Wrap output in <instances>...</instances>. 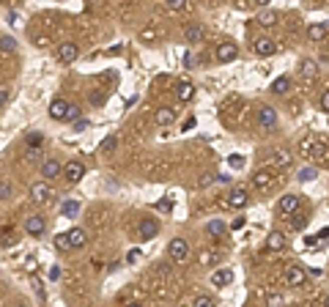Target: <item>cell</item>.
I'll list each match as a JSON object with an SVG mask.
<instances>
[{
  "label": "cell",
  "instance_id": "cell-15",
  "mask_svg": "<svg viewBox=\"0 0 329 307\" xmlns=\"http://www.w3.org/2000/svg\"><path fill=\"white\" fill-rule=\"evenodd\" d=\"M326 36V25L324 22H315V25H307V39L310 42H321Z\"/></svg>",
  "mask_w": 329,
  "mask_h": 307
},
{
  "label": "cell",
  "instance_id": "cell-6",
  "mask_svg": "<svg viewBox=\"0 0 329 307\" xmlns=\"http://www.w3.org/2000/svg\"><path fill=\"white\" fill-rule=\"evenodd\" d=\"M69 107H72V104H69L66 99H55V102L50 104V118L52 121H66Z\"/></svg>",
  "mask_w": 329,
  "mask_h": 307
},
{
  "label": "cell",
  "instance_id": "cell-31",
  "mask_svg": "<svg viewBox=\"0 0 329 307\" xmlns=\"http://www.w3.org/2000/svg\"><path fill=\"white\" fill-rule=\"evenodd\" d=\"M156 211H164V214L173 211V200H170V198H162L159 203H156Z\"/></svg>",
  "mask_w": 329,
  "mask_h": 307
},
{
  "label": "cell",
  "instance_id": "cell-28",
  "mask_svg": "<svg viewBox=\"0 0 329 307\" xmlns=\"http://www.w3.org/2000/svg\"><path fill=\"white\" fill-rule=\"evenodd\" d=\"M209 233L211 236H222L225 233V222H222V219H211L209 222Z\"/></svg>",
  "mask_w": 329,
  "mask_h": 307
},
{
  "label": "cell",
  "instance_id": "cell-17",
  "mask_svg": "<svg viewBox=\"0 0 329 307\" xmlns=\"http://www.w3.org/2000/svg\"><path fill=\"white\" fill-rule=\"evenodd\" d=\"M299 72H302L304 77H315V74H318V63H315L313 58H304V61L299 63Z\"/></svg>",
  "mask_w": 329,
  "mask_h": 307
},
{
  "label": "cell",
  "instance_id": "cell-21",
  "mask_svg": "<svg viewBox=\"0 0 329 307\" xmlns=\"http://www.w3.org/2000/svg\"><path fill=\"white\" fill-rule=\"evenodd\" d=\"M272 91H274V94H280V96L288 94V91H291V80H288V77H277L272 83Z\"/></svg>",
  "mask_w": 329,
  "mask_h": 307
},
{
  "label": "cell",
  "instance_id": "cell-45",
  "mask_svg": "<svg viewBox=\"0 0 329 307\" xmlns=\"http://www.w3.org/2000/svg\"><path fill=\"white\" fill-rule=\"evenodd\" d=\"M217 181H220V184H231V176H228V173H220V176H217Z\"/></svg>",
  "mask_w": 329,
  "mask_h": 307
},
{
  "label": "cell",
  "instance_id": "cell-29",
  "mask_svg": "<svg viewBox=\"0 0 329 307\" xmlns=\"http://www.w3.org/2000/svg\"><path fill=\"white\" fill-rule=\"evenodd\" d=\"M55 247L58 250H72V239H69V233H58L55 236Z\"/></svg>",
  "mask_w": 329,
  "mask_h": 307
},
{
  "label": "cell",
  "instance_id": "cell-14",
  "mask_svg": "<svg viewBox=\"0 0 329 307\" xmlns=\"http://www.w3.org/2000/svg\"><path fill=\"white\" fill-rule=\"evenodd\" d=\"M176 96H179L181 102H192V96H195V85L192 83H179L176 85Z\"/></svg>",
  "mask_w": 329,
  "mask_h": 307
},
{
  "label": "cell",
  "instance_id": "cell-3",
  "mask_svg": "<svg viewBox=\"0 0 329 307\" xmlns=\"http://www.w3.org/2000/svg\"><path fill=\"white\" fill-rule=\"evenodd\" d=\"M63 176H66V181H80L82 176H85V165L77 159H72V162H66V167H63Z\"/></svg>",
  "mask_w": 329,
  "mask_h": 307
},
{
  "label": "cell",
  "instance_id": "cell-2",
  "mask_svg": "<svg viewBox=\"0 0 329 307\" xmlns=\"http://www.w3.org/2000/svg\"><path fill=\"white\" fill-rule=\"evenodd\" d=\"M236 55H239V47H236L233 42H222L220 47H217V61H220V63L236 61Z\"/></svg>",
  "mask_w": 329,
  "mask_h": 307
},
{
  "label": "cell",
  "instance_id": "cell-37",
  "mask_svg": "<svg viewBox=\"0 0 329 307\" xmlns=\"http://www.w3.org/2000/svg\"><path fill=\"white\" fill-rule=\"evenodd\" d=\"M244 225H247V219H244V217H236V219L231 222V228H233V230H242Z\"/></svg>",
  "mask_w": 329,
  "mask_h": 307
},
{
  "label": "cell",
  "instance_id": "cell-43",
  "mask_svg": "<svg viewBox=\"0 0 329 307\" xmlns=\"http://www.w3.org/2000/svg\"><path fill=\"white\" fill-rule=\"evenodd\" d=\"M91 104H104V94H91Z\"/></svg>",
  "mask_w": 329,
  "mask_h": 307
},
{
  "label": "cell",
  "instance_id": "cell-35",
  "mask_svg": "<svg viewBox=\"0 0 329 307\" xmlns=\"http://www.w3.org/2000/svg\"><path fill=\"white\" fill-rule=\"evenodd\" d=\"M299 178H302V181H310V178H315V170L313 167H304V170L299 173Z\"/></svg>",
  "mask_w": 329,
  "mask_h": 307
},
{
  "label": "cell",
  "instance_id": "cell-24",
  "mask_svg": "<svg viewBox=\"0 0 329 307\" xmlns=\"http://www.w3.org/2000/svg\"><path fill=\"white\" fill-rule=\"evenodd\" d=\"M201 36H203V28L201 25H190V28H187V42H190V44L201 42Z\"/></svg>",
  "mask_w": 329,
  "mask_h": 307
},
{
  "label": "cell",
  "instance_id": "cell-40",
  "mask_svg": "<svg viewBox=\"0 0 329 307\" xmlns=\"http://www.w3.org/2000/svg\"><path fill=\"white\" fill-rule=\"evenodd\" d=\"M291 225H293V228H299V230H302L304 225H307V219H304V217H293V222H291Z\"/></svg>",
  "mask_w": 329,
  "mask_h": 307
},
{
  "label": "cell",
  "instance_id": "cell-30",
  "mask_svg": "<svg viewBox=\"0 0 329 307\" xmlns=\"http://www.w3.org/2000/svg\"><path fill=\"white\" fill-rule=\"evenodd\" d=\"M0 44H3V47H0V50H3V55H9V52H14V47H17V42H14L11 36H3V39H0Z\"/></svg>",
  "mask_w": 329,
  "mask_h": 307
},
{
  "label": "cell",
  "instance_id": "cell-9",
  "mask_svg": "<svg viewBox=\"0 0 329 307\" xmlns=\"http://www.w3.org/2000/svg\"><path fill=\"white\" fill-rule=\"evenodd\" d=\"M274 52H277V44H274L272 39H258L255 42V55L269 58V55H274Z\"/></svg>",
  "mask_w": 329,
  "mask_h": 307
},
{
  "label": "cell",
  "instance_id": "cell-4",
  "mask_svg": "<svg viewBox=\"0 0 329 307\" xmlns=\"http://www.w3.org/2000/svg\"><path fill=\"white\" fill-rule=\"evenodd\" d=\"M168 250H170V258L173 260H187V255H190V244L184 239H173Z\"/></svg>",
  "mask_w": 329,
  "mask_h": 307
},
{
  "label": "cell",
  "instance_id": "cell-46",
  "mask_svg": "<svg viewBox=\"0 0 329 307\" xmlns=\"http://www.w3.org/2000/svg\"><path fill=\"white\" fill-rule=\"evenodd\" d=\"M58 277H61V269H58V266H52V269H50V280H58Z\"/></svg>",
  "mask_w": 329,
  "mask_h": 307
},
{
  "label": "cell",
  "instance_id": "cell-48",
  "mask_svg": "<svg viewBox=\"0 0 329 307\" xmlns=\"http://www.w3.org/2000/svg\"><path fill=\"white\" fill-rule=\"evenodd\" d=\"M192 126H195V118H187V121H184V132L192 129Z\"/></svg>",
  "mask_w": 329,
  "mask_h": 307
},
{
  "label": "cell",
  "instance_id": "cell-41",
  "mask_svg": "<svg viewBox=\"0 0 329 307\" xmlns=\"http://www.w3.org/2000/svg\"><path fill=\"white\" fill-rule=\"evenodd\" d=\"M9 88H0V104H3V107H6V104H9Z\"/></svg>",
  "mask_w": 329,
  "mask_h": 307
},
{
  "label": "cell",
  "instance_id": "cell-38",
  "mask_svg": "<svg viewBox=\"0 0 329 307\" xmlns=\"http://www.w3.org/2000/svg\"><path fill=\"white\" fill-rule=\"evenodd\" d=\"M195 304H198V307H206V304H214V299H211V296H198Z\"/></svg>",
  "mask_w": 329,
  "mask_h": 307
},
{
  "label": "cell",
  "instance_id": "cell-44",
  "mask_svg": "<svg viewBox=\"0 0 329 307\" xmlns=\"http://www.w3.org/2000/svg\"><path fill=\"white\" fill-rule=\"evenodd\" d=\"M9 195H11L9 184H3V187H0V198H3V200H9Z\"/></svg>",
  "mask_w": 329,
  "mask_h": 307
},
{
  "label": "cell",
  "instance_id": "cell-42",
  "mask_svg": "<svg viewBox=\"0 0 329 307\" xmlns=\"http://www.w3.org/2000/svg\"><path fill=\"white\" fill-rule=\"evenodd\" d=\"M126 260H129V263H137V260H140V250H132L126 255Z\"/></svg>",
  "mask_w": 329,
  "mask_h": 307
},
{
  "label": "cell",
  "instance_id": "cell-1",
  "mask_svg": "<svg viewBox=\"0 0 329 307\" xmlns=\"http://www.w3.org/2000/svg\"><path fill=\"white\" fill-rule=\"evenodd\" d=\"M285 280H288V285H302L304 280H307V271H304V266H299V263H291L285 269Z\"/></svg>",
  "mask_w": 329,
  "mask_h": 307
},
{
  "label": "cell",
  "instance_id": "cell-18",
  "mask_svg": "<svg viewBox=\"0 0 329 307\" xmlns=\"http://www.w3.org/2000/svg\"><path fill=\"white\" fill-rule=\"evenodd\" d=\"M69 239H72V247H85V241H88V236H85V230H80V228H72L69 230Z\"/></svg>",
  "mask_w": 329,
  "mask_h": 307
},
{
  "label": "cell",
  "instance_id": "cell-36",
  "mask_svg": "<svg viewBox=\"0 0 329 307\" xmlns=\"http://www.w3.org/2000/svg\"><path fill=\"white\" fill-rule=\"evenodd\" d=\"M318 104H321V110H324V113H329V91H324V94H321Z\"/></svg>",
  "mask_w": 329,
  "mask_h": 307
},
{
  "label": "cell",
  "instance_id": "cell-23",
  "mask_svg": "<svg viewBox=\"0 0 329 307\" xmlns=\"http://www.w3.org/2000/svg\"><path fill=\"white\" fill-rule=\"evenodd\" d=\"M274 22H277V14H274V11H261V14H258V25L272 28Z\"/></svg>",
  "mask_w": 329,
  "mask_h": 307
},
{
  "label": "cell",
  "instance_id": "cell-8",
  "mask_svg": "<svg viewBox=\"0 0 329 307\" xmlns=\"http://www.w3.org/2000/svg\"><path fill=\"white\" fill-rule=\"evenodd\" d=\"M77 55H80V50H77V44H72V42H66V44H61V47H58V58H61L63 63L77 61Z\"/></svg>",
  "mask_w": 329,
  "mask_h": 307
},
{
  "label": "cell",
  "instance_id": "cell-39",
  "mask_svg": "<svg viewBox=\"0 0 329 307\" xmlns=\"http://www.w3.org/2000/svg\"><path fill=\"white\" fill-rule=\"evenodd\" d=\"M77 115H80V110L72 104V107H69V113H66V121H77Z\"/></svg>",
  "mask_w": 329,
  "mask_h": 307
},
{
  "label": "cell",
  "instance_id": "cell-16",
  "mask_svg": "<svg viewBox=\"0 0 329 307\" xmlns=\"http://www.w3.org/2000/svg\"><path fill=\"white\" fill-rule=\"evenodd\" d=\"M156 230H159V225H156L154 219H143V222H140V236H143V239H154Z\"/></svg>",
  "mask_w": 329,
  "mask_h": 307
},
{
  "label": "cell",
  "instance_id": "cell-19",
  "mask_svg": "<svg viewBox=\"0 0 329 307\" xmlns=\"http://www.w3.org/2000/svg\"><path fill=\"white\" fill-rule=\"evenodd\" d=\"M252 184H255L258 189H266L269 184H272V173H266V170H258L255 176H252Z\"/></svg>",
  "mask_w": 329,
  "mask_h": 307
},
{
  "label": "cell",
  "instance_id": "cell-13",
  "mask_svg": "<svg viewBox=\"0 0 329 307\" xmlns=\"http://www.w3.org/2000/svg\"><path fill=\"white\" fill-rule=\"evenodd\" d=\"M44 228H47V225H44V217H31V219L25 222V230H28L31 236H41V233H44Z\"/></svg>",
  "mask_w": 329,
  "mask_h": 307
},
{
  "label": "cell",
  "instance_id": "cell-11",
  "mask_svg": "<svg viewBox=\"0 0 329 307\" xmlns=\"http://www.w3.org/2000/svg\"><path fill=\"white\" fill-rule=\"evenodd\" d=\"M299 200H302L299 195H283L277 206H280V211H283V214H293L299 208Z\"/></svg>",
  "mask_w": 329,
  "mask_h": 307
},
{
  "label": "cell",
  "instance_id": "cell-7",
  "mask_svg": "<svg viewBox=\"0 0 329 307\" xmlns=\"http://www.w3.org/2000/svg\"><path fill=\"white\" fill-rule=\"evenodd\" d=\"M233 282V271L228 269V266H222V269H217L214 274H211V285L222 288V285H231Z\"/></svg>",
  "mask_w": 329,
  "mask_h": 307
},
{
  "label": "cell",
  "instance_id": "cell-34",
  "mask_svg": "<svg viewBox=\"0 0 329 307\" xmlns=\"http://www.w3.org/2000/svg\"><path fill=\"white\" fill-rule=\"evenodd\" d=\"M164 3H168L170 11H179V9H184L187 6V0H164Z\"/></svg>",
  "mask_w": 329,
  "mask_h": 307
},
{
  "label": "cell",
  "instance_id": "cell-47",
  "mask_svg": "<svg viewBox=\"0 0 329 307\" xmlns=\"http://www.w3.org/2000/svg\"><path fill=\"white\" fill-rule=\"evenodd\" d=\"M74 129H77V132L88 129V121H74Z\"/></svg>",
  "mask_w": 329,
  "mask_h": 307
},
{
  "label": "cell",
  "instance_id": "cell-32",
  "mask_svg": "<svg viewBox=\"0 0 329 307\" xmlns=\"http://www.w3.org/2000/svg\"><path fill=\"white\" fill-rule=\"evenodd\" d=\"M28 146H31V148H39L41 146V135H39V132H31V135H28Z\"/></svg>",
  "mask_w": 329,
  "mask_h": 307
},
{
  "label": "cell",
  "instance_id": "cell-27",
  "mask_svg": "<svg viewBox=\"0 0 329 307\" xmlns=\"http://www.w3.org/2000/svg\"><path fill=\"white\" fill-rule=\"evenodd\" d=\"M228 165H231V170H242V167L247 165V159H244L242 154H231V156H228Z\"/></svg>",
  "mask_w": 329,
  "mask_h": 307
},
{
  "label": "cell",
  "instance_id": "cell-20",
  "mask_svg": "<svg viewBox=\"0 0 329 307\" xmlns=\"http://www.w3.org/2000/svg\"><path fill=\"white\" fill-rule=\"evenodd\" d=\"M283 244H285V236L280 233V230H272V233H269V239H266V247H269V250H280Z\"/></svg>",
  "mask_w": 329,
  "mask_h": 307
},
{
  "label": "cell",
  "instance_id": "cell-49",
  "mask_svg": "<svg viewBox=\"0 0 329 307\" xmlns=\"http://www.w3.org/2000/svg\"><path fill=\"white\" fill-rule=\"evenodd\" d=\"M255 3H258V6H266V3H269V0H255Z\"/></svg>",
  "mask_w": 329,
  "mask_h": 307
},
{
  "label": "cell",
  "instance_id": "cell-26",
  "mask_svg": "<svg viewBox=\"0 0 329 307\" xmlns=\"http://www.w3.org/2000/svg\"><path fill=\"white\" fill-rule=\"evenodd\" d=\"M31 195H33V198H36V200H39V203H44V200H47V198H50V189H47V187H44V184H36V187H33V189H31Z\"/></svg>",
  "mask_w": 329,
  "mask_h": 307
},
{
  "label": "cell",
  "instance_id": "cell-12",
  "mask_svg": "<svg viewBox=\"0 0 329 307\" xmlns=\"http://www.w3.org/2000/svg\"><path fill=\"white\" fill-rule=\"evenodd\" d=\"M61 173H63V167L58 165L55 159H47L44 165H41V176H44V178H58Z\"/></svg>",
  "mask_w": 329,
  "mask_h": 307
},
{
  "label": "cell",
  "instance_id": "cell-25",
  "mask_svg": "<svg viewBox=\"0 0 329 307\" xmlns=\"http://www.w3.org/2000/svg\"><path fill=\"white\" fill-rule=\"evenodd\" d=\"M63 214H66V217H77L80 214V200H63Z\"/></svg>",
  "mask_w": 329,
  "mask_h": 307
},
{
  "label": "cell",
  "instance_id": "cell-22",
  "mask_svg": "<svg viewBox=\"0 0 329 307\" xmlns=\"http://www.w3.org/2000/svg\"><path fill=\"white\" fill-rule=\"evenodd\" d=\"M173 121H176V113H173V110L162 107L159 113H156V124H162V126H170Z\"/></svg>",
  "mask_w": 329,
  "mask_h": 307
},
{
  "label": "cell",
  "instance_id": "cell-5",
  "mask_svg": "<svg viewBox=\"0 0 329 307\" xmlns=\"http://www.w3.org/2000/svg\"><path fill=\"white\" fill-rule=\"evenodd\" d=\"M258 124H261L263 129H274V126H277V113H274L272 107H261L258 110Z\"/></svg>",
  "mask_w": 329,
  "mask_h": 307
},
{
  "label": "cell",
  "instance_id": "cell-33",
  "mask_svg": "<svg viewBox=\"0 0 329 307\" xmlns=\"http://www.w3.org/2000/svg\"><path fill=\"white\" fill-rule=\"evenodd\" d=\"M113 148H115V135H107L102 143V151H113Z\"/></svg>",
  "mask_w": 329,
  "mask_h": 307
},
{
  "label": "cell",
  "instance_id": "cell-10",
  "mask_svg": "<svg viewBox=\"0 0 329 307\" xmlns=\"http://www.w3.org/2000/svg\"><path fill=\"white\" fill-rule=\"evenodd\" d=\"M247 203H250V195H247L244 189H231V195H228V206H233V208H244Z\"/></svg>",
  "mask_w": 329,
  "mask_h": 307
}]
</instances>
